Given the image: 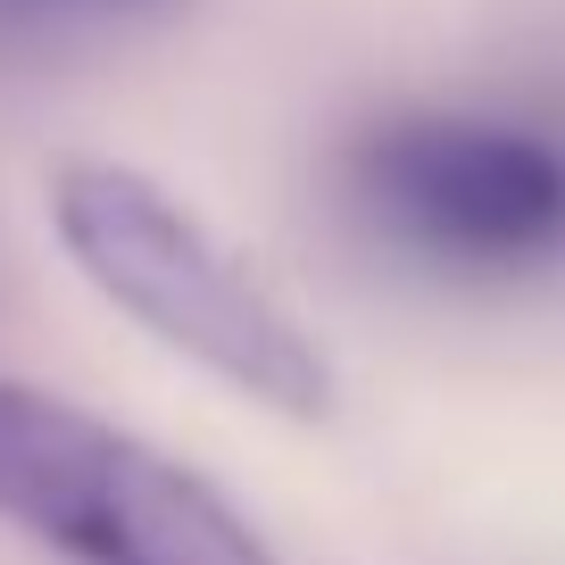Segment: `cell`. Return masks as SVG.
<instances>
[{"instance_id": "cell-3", "label": "cell", "mask_w": 565, "mask_h": 565, "mask_svg": "<svg viewBox=\"0 0 565 565\" xmlns=\"http://www.w3.org/2000/svg\"><path fill=\"white\" fill-rule=\"evenodd\" d=\"M358 200L441 266H541L565 249V141L499 117H391L358 141Z\"/></svg>"}, {"instance_id": "cell-2", "label": "cell", "mask_w": 565, "mask_h": 565, "mask_svg": "<svg viewBox=\"0 0 565 565\" xmlns=\"http://www.w3.org/2000/svg\"><path fill=\"white\" fill-rule=\"evenodd\" d=\"M0 515L84 565H282L216 482L25 383H0Z\"/></svg>"}, {"instance_id": "cell-4", "label": "cell", "mask_w": 565, "mask_h": 565, "mask_svg": "<svg viewBox=\"0 0 565 565\" xmlns=\"http://www.w3.org/2000/svg\"><path fill=\"white\" fill-rule=\"evenodd\" d=\"M0 9H18V0H0ZM58 9H141V0H58Z\"/></svg>"}, {"instance_id": "cell-1", "label": "cell", "mask_w": 565, "mask_h": 565, "mask_svg": "<svg viewBox=\"0 0 565 565\" xmlns=\"http://www.w3.org/2000/svg\"><path fill=\"white\" fill-rule=\"evenodd\" d=\"M51 225L67 242V258L134 324H150L167 350L200 358L209 374H225L233 391L266 399L275 416L317 424L333 407L324 350L150 175H134L117 159H67L51 175Z\"/></svg>"}]
</instances>
